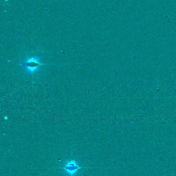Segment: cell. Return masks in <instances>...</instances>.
I'll return each instance as SVG.
<instances>
[{"label":"cell","instance_id":"6da1fadb","mask_svg":"<svg viewBox=\"0 0 176 176\" xmlns=\"http://www.w3.org/2000/svg\"><path fill=\"white\" fill-rule=\"evenodd\" d=\"M25 71L30 74H34L38 71L41 66L45 64L41 62L38 57H32L26 58L25 61L21 64Z\"/></svg>","mask_w":176,"mask_h":176},{"label":"cell","instance_id":"7a4b0ae2","mask_svg":"<svg viewBox=\"0 0 176 176\" xmlns=\"http://www.w3.org/2000/svg\"><path fill=\"white\" fill-rule=\"evenodd\" d=\"M60 168L67 176H76L78 172L83 167L80 166L75 160L69 159L65 161Z\"/></svg>","mask_w":176,"mask_h":176}]
</instances>
